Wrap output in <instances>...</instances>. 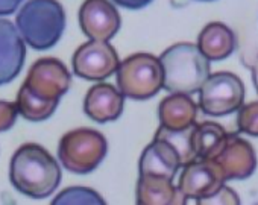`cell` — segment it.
I'll use <instances>...</instances> for the list:
<instances>
[{"mask_svg": "<svg viewBox=\"0 0 258 205\" xmlns=\"http://www.w3.org/2000/svg\"><path fill=\"white\" fill-rule=\"evenodd\" d=\"M10 181L17 191L29 197L46 199L61 182V167L47 149L26 143L11 158Z\"/></svg>", "mask_w": 258, "mask_h": 205, "instance_id": "6da1fadb", "label": "cell"}, {"mask_svg": "<svg viewBox=\"0 0 258 205\" xmlns=\"http://www.w3.org/2000/svg\"><path fill=\"white\" fill-rule=\"evenodd\" d=\"M163 88L170 93L195 94L210 76V61L193 43H176L160 55Z\"/></svg>", "mask_w": 258, "mask_h": 205, "instance_id": "7a4b0ae2", "label": "cell"}, {"mask_svg": "<svg viewBox=\"0 0 258 205\" xmlns=\"http://www.w3.org/2000/svg\"><path fill=\"white\" fill-rule=\"evenodd\" d=\"M23 41L35 50L53 47L66 29V11L58 0H28L16 17Z\"/></svg>", "mask_w": 258, "mask_h": 205, "instance_id": "3957f363", "label": "cell"}, {"mask_svg": "<svg viewBox=\"0 0 258 205\" xmlns=\"http://www.w3.org/2000/svg\"><path fill=\"white\" fill-rule=\"evenodd\" d=\"M106 139L96 129L78 128L62 135L58 158L64 169L76 175H87L99 167L106 157Z\"/></svg>", "mask_w": 258, "mask_h": 205, "instance_id": "277c9868", "label": "cell"}, {"mask_svg": "<svg viewBox=\"0 0 258 205\" xmlns=\"http://www.w3.org/2000/svg\"><path fill=\"white\" fill-rule=\"evenodd\" d=\"M118 91L129 99L148 100L163 88V69L160 59L151 53L127 56L115 70Z\"/></svg>", "mask_w": 258, "mask_h": 205, "instance_id": "5b68a950", "label": "cell"}, {"mask_svg": "<svg viewBox=\"0 0 258 205\" xmlns=\"http://www.w3.org/2000/svg\"><path fill=\"white\" fill-rule=\"evenodd\" d=\"M243 100L244 85L229 72L210 75L199 88V108L211 117H225L238 111Z\"/></svg>", "mask_w": 258, "mask_h": 205, "instance_id": "8992f818", "label": "cell"}, {"mask_svg": "<svg viewBox=\"0 0 258 205\" xmlns=\"http://www.w3.org/2000/svg\"><path fill=\"white\" fill-rule=\"evenodd\" d=\"M118 55L108 41L88 40L73 53L72 67L76 76L87 81H105L118 67Z\"/></svg>", "mask_w": 258, "mask_h": 205, "instance_id": "52a82bcc", "label": "cell"}, {"mask_svg": "<svg viewBox=\"0 0 258 205\" xmlns=\"http://www.w3.org/2000/svg\"><path fill=\"white\" fill-rule=\"evenodd\" d=\"M72 75L56 58H41L32 64L23 85L47 100H58L69 91Z\"/></svg>", "mask_w": 258, "mask_h": 205, "instance_id": "ba28073f", "label": "cell"}, {"mask_svg": "<svg viewBox=\"0 0 258 205\" xmlns=\"http://www.w3.org/2000/svg\"><path fill=\"white\" fill-rule=\"evenodd\" d=\"M79 25L88 40L109 41L118 32L121 20L109 0H85L79 10Z\"/></svg>", "mask_w": 258, "mask_h": 205, "instance_id": "9c48e42d", "label": "cell"}, {"mask_svg": "<svg viewBox=\"0 0 258 205\" xmlns=\"http://www.w3.org/2000/svg\"><path fill=\"white\" fill-rule=\"evenodd\" d=\"M225 182L223 175L213 160H195L184 166L178 188L187 200L195 199L198 202L211 196Z\"/></svg>", "mask_w": 258, "mask_h": 205, "instance_id": "30bf717a", "label": "cell"}, {"mask_svg": "<svg viewBox=\"0 0 258 205\" xmlns=\"http://www.w3.org/2000/svg\"><path fill=\"white\" fill-rule=\"evenodd\" d=\"M225 181L246 179L256 167V157L250 143L237 134H228L219 154L213 158Z\"/></svg>", "mask_w": 258, "mask_h": 205, "instance_id": "8fae6325", "label": "cell"}, {"mask_svg": "<svg viewBox=\"0 0 258 205\" xmlns=\"http://www.w3.org/2000/svg\"><path fill=\"white\" fill-rule=\"evenodd\" d=\"M26 59V43L16 25L0 19V85L16 79Z\"/></svg>", "mask_w": 258, "mask_h": 205, "instance_id": "7c38bea8", "label": "cell"}, {"mask_svg": "<svg viewBox=\"0 0 258 205\" xmlns=\"http://www.w3.org/2000/svg\"><path fill=\"white\" fill-rule=\"evenodd\" d=\"M124 108V96L109 84L99 82L87 91L84 113L97 123L117 120Z\"/></svg>", "mask_w": 258, "mask_h": 205, "instance_id": "4fadbf2b", "label": "cell"}, {"mask_svg": "<svg viewBox=\"0 0 258 205\" xmlns=\"http://www.w3.org/2000/svg\"><path fill=\"white\" fill-rule=\"evenodd\" d=\"M179 167L181 163L175 149L166 140L155 137L152 143L145 148L139 163L140 175L164 176L169 179H175Z\"/></svg>", "mask_w": 258, "mask_h": 205, "instance_id": "5bb4252c", "label": "cell"}, {"mask_svg": "<svg viewBox=\"0 0 258 205\" xmlns=\"http://www.w3.org/2000/svg\"><path fill=\"white\" fill-rule=\"evenodd\" d=\"M187 199L173 179L154 175H140L137 181V203L139 205H182Z\"/></svg>", "mask_w": 258, "mask_h": 205, "instance_id": "9a60e30c", "label": "cell"}, {"mask_svg": "<svg viewBox=\"0 0 258 205\" xmlns=\"http://www.w3.org/2000/svg\"><path fill=\"white\" fill-rule=\"evenodd\" d=\"M198 105L188 94L172 93L164 97L158 107V119L161 126L167 129H184L196 123Z\"/></svg>", "mask_w": 258, "mask_h": 205, "instance_id": "2e32d148", "label": "cell"}, {"mask_svg": "<svg viewBox=\"0 0 258 205\" xmlns=\"http://www.w3.org/2000/svg\"><path fill=\"white\" fill-rule=\"evenodd\" d=\"M235 44L237 40L234 32L226 25L214 22L201 31L196 46L208 61H220L232 55Z\"/></svg>", "mask_w": 258, "mask_h": 205, "instance_id": "e0dca14e", "label": "cell"}, {"mask_svg": "<svg viewBox=\"0 0 258 205\" xmlns=\"http://www.w3.org/2000/svg\"><path fill=\"white\" fill-rule=\"evenodd\" d=\"M229 132L225 128L214 122H204L195 126L193 132V146L198 160H213L223 143L226 142Z\"/></svg>", "mask_w": 258, "mask_h": 205, "instance_id": "ac0fdd59", "label": "cell"}, {"mask_svg": "<svg viewBox=\"0 0 258 205\" xmlns=\"http://www.w3.org/2000/svg\"><path fill=\"white\" fill-rule=\"evenodd\" d=\"M58 104H59L58 100H47L38 97L25 85L20 87L16 100L19 116H22L29 122H43L49 119L58 108Z\"/></svg>", "mask_w": 258, "mask_h": 205, "instance_id": "d6986e66", "label": "cell"}, {"mask_svg": "<svg viewBox=\"0 0 258 205\" xmlns=\"http://www.w3.org/2000/svg\"><path fill=\"white\" fill-rule=\"evenodd\" d=\"M195 126H196V123H193L184 129H167L164 126H160L158 131L155 132V139L166 140L175 149V152L179 157L181 167L198 160L196 152H195V146H193Z\"/></svg>", "mask_w": 258, "mask_h": 205, "instance_id": "ffe728a7", "label": "cell"}, {"mask_svg": "<svg viewBox=\"0 0 258 205\" xmlns=\"http://www.w3.org/2000/svg\"><path fill=\"white\" fill-rule=\"evenodd\" d=\"M103 205V197L88 187H67L52 200V205Z\"/></svg>", "mask_w": 258, "mask_h": 205, "instance_id": "44dd1931", "label": "cell"}, {"mask_svg": "<svg viewBox=\"0 0 258 205\" xmlns=\"http://www.w3.org/2000/svg\"><path fill=\"white\" fill-rule=\"evenodd\" d=\"M237 128L243 134L258 137V100L238 108Z\"/></svg>", "mask_w": 258, "mask_h": 205, "instance_id": "7402d4cb", "label": "cell"}, {"mask_svg": "<svg viewBox=\"0 0 258 205\" xmlns=\"http://www.w3.org/2000/svg\"><path fill=\"white\" fill-rule=\"evenodd\" d=\"M198 203H202V205H238L240 197L234 193V190H231L229 187H226L223 184L211 196L198 200Z\"/></svg>", "mask_w": 258, "mask_h": 205, "instance_id": "603a6c76", "label": "cell"}, {"mask_svg": "<svg viewBox=\"0 0 258 205\" xmlns=\"http://www.w3.org/2000/svg\"><path fill=\"white\" fill-rule=\"evenodd\" d=\"M19 117V110L16 102L0 100V132L11 129Z\"/></svg>", "mask_w": 258, "mask_h": 205, "instance_id": "cb8c5ba5", "label": "cell"}, {"mask_svg": "<svg viewBox=\"0 0 258 205\" xmlns=\"http://www.w3.org/2000/svg\"><path fill=\"white\" fill-rule=\"evenodd\" d=\"M111 2L124 10H143L151 5L154 0H111Z\"/></svg>", "mask_w": 258, "mask_h": 205, "instance_id": "d4e9b609", "label": "cell"}, {"mask_svg": "<svg viewBox=\"0 0 258 205\" xmlns=\"http://www.w3.org/2000/svg\"><path fill=\"white\" fill-rule=\"evenodd\" d=\"M25 0H0V17L14 14Z\"/></svg>", "mask_w": 258, "mask_h": 205, "instance_id": "484cf974", "label": "cell"}, {"mask_svg": "<svg viewBox=\"0 0 258 205\" xmlns=\"http://www.w3.org/2000/svg\"><path fill=\"white\" fill-rule=\"evenodd\" d=\"M249 69L252 72V79H253V84H255V88H256V93H258V56H255L250 61Z\"/></svg>", "mask_w": 258, "mask_h": 205, "instance_id": "4316f807", "label": "cell"}, {"mask_svg": "<svg viewBox=\"0 0 258 205\" xmlns=\"http://www.w3.org/2000/svg\"><path fill=\"white\" fill-rule=\"evenodd\" d=\"M198 2H213V0H198Z\"/></svg>", "mask_w": 258, "mask_h": 205, "instance_id": "83f0119b", "label": "cell"}]
</instances>
